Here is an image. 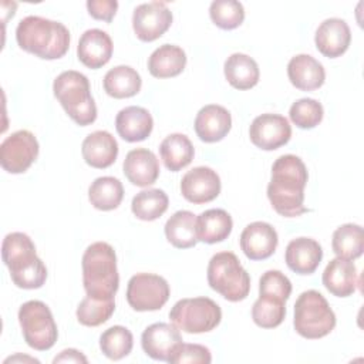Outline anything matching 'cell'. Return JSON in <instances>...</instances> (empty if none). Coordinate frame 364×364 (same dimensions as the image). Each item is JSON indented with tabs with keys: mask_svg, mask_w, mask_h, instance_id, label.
<instances>
[{
	"mask_svg": "<svg viewBox=\"0 0 364 364\" xmlns=\"http://www.w3.org/2000/svg\"><path fill=\"white\" fill-rule=\"evenodd\" d=\"M309 179L304 162L291 154L279 156L272 166L267 198L273 209L284 218H296L307 212L304 188Z\"/></svg>",
	"mask_w": 364,
	"mask_h": 364,
	"instance_id": "1",
	"label": "cell"
},
{
	"mask_svg": "<svg viewBox=\"0 0 364 364\" xmlns=\"http://www.w3.org/2000/svg\"><path fill=\"white\" fill-rule=\"evenodd\" d=\"M20 48L43 60H57L65 55L70 47L68 28L54 20L40 16H27L16 28Z\"/></svg>",
	"mask_w": 364,
	"mask_h": 364,
	"instance_id": "2",
	"label": "cell"
},
{
	"mask_svg": "<svg viewBox=\"0 0 364 364\" xmlns=\"http://www.w3.org/2000/svg\"><path fill=\"white\" fill-rule=\"evenodd\" d=\"M1 257L10 270L13 283L20 289H40L47 279V267L36 253V246L28 235L11 232L1 245Z\"/></svg>",
	"mask_w": 364,
	"mask_h": 364,
	"instance_id": "3",
	"label": "cell"
},
{
	"mask_svg": "<svg viewBox=\"0 0 364 364\" xmlns=\"http://www.w3.org/2000/svg\"><path fill=\"white\" fill-rule=\"evenodd\" d=\"M82 284L87 296L95 299H114L119 274L117 269V255L107 242L91 243L82 255Z\"/></svg>",
	"mask_w": 364,
	"mask_h": 364,
	"instance_id": "4",
	"label": "cell"
},
{
	"mask_svg": "<svg viewBox=\"0 0 364 364\" xmlns=\"http://www.w3.org/2000/svg\"><path fill=\"white\" fill-rule=\"evenodd\" d=\"M54 97L60 101L68 117L85 127L97 119V105L90 91L88 78L74 70L61 73L53 82Z\"/></svg>",
	"mask_w": 364,
	"mask_h": 364,
	"instance_id": "5",
	"label": "cell"
},
{
	"mask_svg": "<svg viewBox=\"0 0 364 364\" xmlns=\"http://www.w3.org/2000/svg\"><path fill=\"white\" fill-rule=\"evenodd\" d=\"M210 289L229 301L245 300L250 291V276L232 252H219L208 264Z\"/></svg>",
	"mask_w": 364,
	"mask_h": 364,
	"instance_id": "6",
	"label": "cell"
},
{
	"mask_svg": "<svg viewBox=\"0 0 364 364\" xmlns=\"http://www.w3.org/2000/svg\"><path fill=\"white\" fill-rule=\"evenodd\" d=\"M293 326L304 338H321L336 327V314L320 291L306 290L294 303Z\"/></svg>",
	"mask_w": 364,
	"mask_h": 364,
	"instance_id": "7",
	"label": "cell"
},
{
	"mask_svg": "<svg viewBox=\"0 0 364 364\" xmlns=\"http://www.w3.org/2000/svg\"><path fill=\"white\" fill-rule=\"evenodd\" d=\"M18 323L26 343L38 351L50 350L58 337L51 310L40 300H28L18 310Z\"/></svg>",
	"mask_w": 364,
	"mask_h": 364,
	"instance_id": "8",
	"label": "cell"
},
{
	"mask_svg": "<svg viewBox=\"0 0 364 364\" xmlns=\"http://www.w3.org/2000/svg\"><path fill=\"white\" fill-rule=\"evenodd\" d=\"M169 318L179 330L191 334L212 331L222 320V310L209 297L182 299L173 304Z\"/></svg>",
	"mask_w": 364,
	"mask_h": 364,
	"instance_id": "9",
	"label": "cell"
},
{
	"mask_svg": "<svg viewBox=\"0 0 364 364\" xmlns=\"http://www.w3.org/2000/svg\"><path fill=\"white\" fill-rule=\"evenodd\" d=\"M171 294L168 282L154 273H138L127 286V301L136 311H155L164 307Z\"/></svg>",
	"mask_w": 364,
	"mask_h": 364,
	"instance_id": "10",
	"label": "cell"
},
{
	"mask_svg": "<svg viewBox=\"0 0 364 364\" xmlns=\"http://www.w3.org/2000/svg\"><path fill=\"white\" fill-rule=\"evenodd\" d=\"M38 142L33 132L20 129L0 145V164L9 173H23L38 156Z\"/></svg>",
	"mask_w": 364,
	"mask_h": 364,
	"instance_id": "11",
	"label": "cell"
},
{
	"mask_svg": "<svg viewBox=\"0 0 364 364\" xmlns=\"http://www.w3.org/2000/svg\"><path fill=\"white\" fill-rule=\"evenodd\" d=\"M172 24V11L162 1L144 3L135 7L132 28L141 41L159 38Z\"/></svg>",
	"mask_w": 364,
	"mask_h": 364,
	"instance_id": "12",
	"label": "cell"
},
{
	"mask_svg": "<svg viewBox=\"0 0 364 364\" xmlns=\"http://www.w3.org/2000/svg\"><path fill=\"white\" fill-rule=\"evenodd\" d=\"M249 136L255 146L264 151H274L289 142L291 127L283 115L262 114L250 124Z\"/></svg>",
	"mask_w": 364,
	"mask_h": 364,
	"instance_id": "13",
	"label": "cell"
},
{
	"mask_svg": "<svg viewBox=\"0 0 364 364\" xmlns=\"http://www.w3.org/2000/svg\"><path fill=\"white\" fill-rule=\"evenodd\" d=\"M181 193L195 205L212 202L220 193V178L209 166H196L183 175Z\"/></svg>",
	"mask_w": 364,
	"mask_h": 364,
	"instance_id": "14",
	"label": "cell"
},
{
	"mask_svg": "<svg viewBox=\"0 0 364 364\" xmlns=\"http://www.w3.org/2000/svg\"><path fill=\"white\" fill-rule=\"evenodd\" d=\"M276 229L266 222L249 223L240 235V249L250 260L269 259L277 247Z\"/></svg>",
	"mask_w": 364,
	"mask_h": 364,
	"instance_id": "15",
	"label": "cell"
},
{
	"mask_svg": "<svg viewBox=\"0 0 364 364\" xmlns=\"http://www.w3.org/2000/svg\"><path fill=\"white\" fill-rule=\"evenodd\" d=\"M182 336L175 324L154 323L148 326L141 337L142 350L154 360L168 361L173 350L182 343Z\"/></svg>",
	"mask_w": 364,
	"mask_h": 364,
	"instance_id": "16",
	"label": "cell"
},
{
	"mask_svg": "<svg viewBox=\"0 0 364 364\" xmlns=\"http://www.w3.org/2000/svg\"><path fill=\"white\" fill-rule=\"evenodd\" d=\"M112 50V40L105 31L100 28H90L80 37L77 55L85 67L97 70L111 60Z\"/></svg>",
	"mask_w": 364,
	"mask_h": 364,
	"instance_id": "17",
	"label": "cell"
},
{
	"mask_svg": "<svg viewBox=\"0 0 364 364\" xmlns=\"http://www.w3.org/2000/svg\"><path fill=\"white\" fill-rule=\"evenodd\" d=\"M314 41L323 55L328 58L340 57L347 51L351 41L350 27L341 18H327L317 27Z\"/></svg>",
	"mask_w": 364,
	"mask_h": 364,
	"instance_id": "18",
	"label": "cell"
},
{
	"mask_svg": "<svg viewBox=\"0 0 364 364\" xmlns=\"http://www.w3.org/2000/svg\"><path fill=\"white\" fill-rule=\"evenodd\" d=\"M232 128L230 112L218 104H209L199 109L195 118V132L203 142L223 139Z\"/></svg>",
	"mask_w": 364,
	"mask_h": 364,
	"instance_id": "19",
	"label": "cell"
},
{
	"mask_svg": "<svg viewBox=\"0 0 364 364\" xmlns=\"http://www.w3.org/2000/svg\"><path fill=\"white\" fill-rule=\"evenodd\" d=\"M323 259V250L317 240L311 237H296L286 247L284 260L290 270L297 274H311Z\"/></svg>",
	"mask_w": 364,
	"mask_h": 364,
	"instance_id": "20",
	"label": "cell"
},
{
	"mask_svg": "<svg viewBox=\"0 0 364 364\" xmlns=\"http://www.w3.org/2000/svg\"><path fill=\"white\" fill-rule=\"evenodd\" d=\"M124 175L135 186H149L159 176V161L146 148H136L127 154L124 161Z\"/></svg>",
	"mask_w": 364,
	"mask_h": 364,
	"instance_id": "21",
	"label": "cell"
},
{
	"mask_svg": "<svg viewBox=\"0 0 364 364\" xmlns=\"http://www.w3.org/2000/svg\"><path fill=\"white\" fill-rule=\"evenodd\" d=\"M84 161L97 169L111 166L118 156V142L108 131H94L81 145Z\"/></svg>",
	"mask_w": 364,
	"mask_h": 364,
	"instance_id": "22",
	"label": "cell"
},
{
	"mask_svg": "<svg viewBox=\"0 0 364 364\" xmlns=\"http://www.w3.org/2000/svg\"><path fill=\"white\" fill-rule=\"evenodd\" d=\"M118 135L127 142H139L149 136L154 119L148 109L136 105L122 108L115 118Z\"/></svg>",
	"mask_w": 364,
	"mask_h": 364,
	"instance_id": "23",
	"label": "cell"
},
{
	"mask_svg": "<svg viewBox=\"0 0 364 364\" xmlns=\"http://www.w3.org/2000/svg\"><path fill=\"white\" fill-rule=\"evenodd\" d=\"M323 284L333 296H351L357 289V269L353 260L331 259L323 272Z\"/></svg>",
	"mask_w": 364,
	"mask_h": 364,
	"instance_id": "24",
	"label": "cell"
},
{
	"mask_svg": "<svg viewBox=\"0 0 364 364\" xmlns=\"http://www.w3.org/2000/svg\"><path fill=\"white\" fill-rule=\"evenodd\" d=\"M290 82L301 91L320 88L326 80V71L321 63L309 54H297L287 64Z\"/></svg>",
	"mask_w": 364,
	"mask_h": 364,
	"instance_id": "25",
	"label": "cell"
},
{
	"mask_svg": "<svg viewBox=\"0 0 364 364\" xmlns=\"http://www.w3.org/2000/svg\"><path fill=\"white\" fill-rule=\"evenodd\" d=\"M186 65L185 51L173 44L159 46L148 58V70L155 78L179 75Z\"/></svg>",
	"mask_w": 364,
	"mask_h": 364,
	"instance_id": "26",
	"label": "cell"
},
{
	"mask_svg": "<svg viewBox=\"0 0 364 364\" xmlns=\"http://www.w3.org/2000/svg\"><path fill=\"white\" fill-rule=\"evenodd\" d=\"M225 77L236 90H250L259 82L260 71L257 63L243 53H235L225 61Z\"/></svg>",
	"mask_w": 364,
	"mask_h": 364,
	"instance_id": "27",
	"label": "cell"
},
{
	"mask_svg": "<svg viewBox=\"0 0 364 364\" xmlns=\"http://www.w3.org/2000/svg\"><path fill=\"white\" fill-rule=\"evenodd\" d=\"M196 228L198 239L213 245L228 239L233 228V220L223 209H208L196 218Z\"/></svg>",
	"mask_w": 364,
	"mask_h": 364,
	"instance_id": "28",
	"label": "cell"
},
{
	"mask_svg": "<svg viewBox=\"0 0 364 364\" xmlns=\"http://www.w3.org/2000/svg\"><path fill=\"white\" fill-rule=\"evenodd\" d=\"M165 236L178 249L193 247L199 242L196 216L191 210L175 212L165 223Z\"/></svg>",
	"mask_w": 364,
	"mask_h": 364,
	"instance_id": "29",
	"label": "cell"
},
{
	"mask_svg": "<svg viewBox=\"0 0 364 364\" xmlns=\"http://www.w3.org/2000/svg\"><path fill=\"white\" fill-rule=\"evenodd\" d=\"M104 90L112 98H129L139 92L142 80L141 75L129 65H117L104 77Z\"/></svg>",
	"mask_w": 364,
	"mask_h": 364,
	"instance_id": "30",
	"label": "cell"
},
{
	"mask_svg": "<svg viewBox=\"0 0 364 364\" xmlns=\"http://www.w3.org/2000/svg\"><path fill=\"white\" fill-rule=\"evenodd\" d=\"M159 154L164 165L171 172H178L188 166L195 155L191 139L183 134H171L159 145Z\"/></svg>",
	"mask_w": 364,
	"mask_h": 364,
	"instance_id": "31",
	"label": "cell"
},
{
	"mask_svg": "<svg viewBox=\"0 0 364 364\" xmlns=\"http://www.w3.org/2000/svg\"><path fill=\"white\" fill-rule=\"evenodd\" d=\"M124 198V186L114 176H100L88 188V199L98 210L117 209Z\"/></svg>",
	"mask_w": 364,
	"mask_h": 364,
	"instance_id": "32",
	"label": "cell"
},
{
	"mask_svg": "<svg viewBox=\"0 0 364 364\" xmlns=\"http://www.w3.org/2000/svg\"><path fill=\"white\" fill-rule=\"evenodd\" d=\"M333 252L337 257L354 260L363 255L364 250V232L360 225L346 223L337 228L331 240Z\"/></svg>",
	"mask_w": 364,
	"mask_h": 364,
	"instance_id": "33",
	"label": "cell"
},
{
	"mask_svg": "<svg viewBox=\"0 0 364 364\" xmlns=\"http://www.w3.org/2000/svg\"><path fill=\"white\" fill-rule=\"evenodd\" d=\"M169 205L168 195L162 189H145L138 192L131 203L132 213L145 222L161 218Z\"/></svg>",
	"mask_w": 364,
	"mask_h": 364,
	"instance_id": "34",
	"label": "cell"
},
{
	"mask_svg": "<svg viewBox=\"0 0 364 364\" xmlns=\"http://www.w3.org/2000/svg\"><path fill=\"white\" fill-rule=\"evenodd\" d=\"M286 316V301L267 294H259L253 303L252 318L262 328H274L280 326Z\"/></svg>",
	"mask_w": 364,
	"mask_h": 364,
	"instance_id": "35",
	"label": "cell"
},
{
	"mask_svg": "<svg viewBox=\"0 0 364 364\" xmlns=\"http://www.w3.org/2000/svg\"><path fill=\"white\" fill-rule=\"evenodd\" d=\"M134 346L132 333L124 326H112L100 337V348L109 360H121L127 357Z\"/></svg>",
	"mask_w": 364,
	"mask_h": 364,
	"instance_id": "36",
	"label": "cell"
},
{
	"mask_svg": "<svg viewBox=\"0 0 364 364\" xmlns=\"http://www.w3.org/2000/svg\"><path fill=\"white\" fill-rule=\"evenodd\" d=\"M115 310L114 299H95L91 296L84 297L77 307V320L87 327H97L105 323Z\"/></svg>",
	"mask_w": 364,
	"mask_h": 364,
	"instance_id": "37",
	"label": "cell"
},
{
	"mask_svg": "<svg viewBox=\"0 0 364 364\" xmlns=\"http://www.w3.org/2000/svg\"><path fill=\"white\" fill-rule=\"evenodd\" d=\"M210 20L222 30H233L245 20L243 4L236 0H215L209 7Z\"/></svg>",
	"mask_w": 364,
	"mask_h": 364,
	"instance_id": "38",
	"label": "cell"
},
{
	"mask_svg": "<svg viewBox=\"0 0 364 364\" xmlns=\"http://www.w3.org/2000/svg\"><path fill=\"white\" fill-rule=\"evenodd\" d=\"M289 115L296 127L301 129H311L321 122L324 109L317 100L300 98L291 104Z\"/></svg>",
	"mask_w": 364,
	"mask_h": 364,
	"instance_id": "39",
	"label": "cell"
},
{
	"mask_svg": "<svg viewBox=\"0 0 364 364\" xmlns=\"http://www.w3.org/2000/svg\"><path fill=\"white\" fill-rule=\"evenodd\" d=\"M259 294L274 296L286 301L291 294V283L280 270H267L259 280Z\"/></svg>",
	"mask_w": 364,
	"mask_h": 364,
	"instance_id": "40",
	"label": "cell"
},
{
	"mask_svg": "<svg viewBox=\"0 0 364 364\" xmlns=\"http://www.w3.org/2000/svg\"><path fill=\"white\" fill-rule=\"evenodd\" d=\"M212 361V354L208 347L200 344H186L181 343L169 357L168 363L172 364H209Z\"/></svg>",
	"mask_w": 364,
	"mask_h": 364,
	"instance_id": "41",
	"label": "cell"
},
{
	"mask_svg": "<svg viewBox=\"0 0 364 364\" xmlns=\"http://www.w3.org/2000/svg\"><path fill=\"white\" fill-rule=\"evenodd\" d=\"M118 9V1L115 0H88L87 10L90 16L95 20H102L111 23Z\"/></svg>",
	"mask_w": 364,
	"mask_h": 364,
	"instance_id": "42",
	"label": "cell"
},
{
	"mask_svg": "<svg viewBox=\"0 0 364 364\" xmlns=\"http://www.w3.org/2000/svg\"><path fill=\"white\" fill-rule=\"evenodd\" d=\"M87 357L80 353L78 350H74V348H67V350H63L57 357H54L53 363L57 364V363H87Z\"/></svg>",
	"mask_w": 364,
	"mask_h": 364,
	"instance_id": "43",
	"label": "cell"
}]
</instances>
